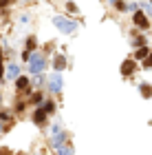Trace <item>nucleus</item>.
<instances>
[{
	"mask_svg": "<svg viewBox=\"0 0 152 155\" xmlns=\"http://www.w3.org/2000/svg\"><path fill=\"white\" fill-rule=\"evenodd\" d=\"M53 22H55V27H57L60 31H64V33H73V31L77 29V25H75L73 20H66V18H62V16H55Z\"/></svg>",
	"mask_w": 152,
	"mask_h": 155,
	"instance_id": "nucleus-1",
	"label": "nucleus"
},
{
	"mask_svg": "<svg viewBox=\"0 0 152 155\" xmlns=\"http://www.w3.org/2000/svg\"><path fill=\"white\" fill-rule=\"evenodd\" d=\"M44 64H46V62H44V55H42V53H33L29 58V71H31V73H40V71L44 69Z\"/></svg>",
	"mask_w": 152,
	"mask_h": 155,
	"instance_id": "nucleus-2",
	"label": "nucleus"
},
{
	"mask_svg": "<svg viewBox=\"0 0 152 155\" xmlns=\"http://www.w3.org/2000/svg\"><path fill=\"white\" fill-rule=\"evenodd\" d=\"M49 89L53 91V93L62 91V75H60V73H55V75H51V78H49Z\"/></svg>",
	"mask_w": 152,
	"mask_h": 155,
	"instance_id": "nucleus-3",
	"label": "nucleus"
},
{
	"mask_svg": "<svg viewBox=\"0 0 152 155\" xmlns=\"http://www.w3.org/2000/svg\"><path fill=\"white\" fill-rule=\"evenodd\" d=\"M53 133H55V137H53V146H62V142H64V133H60L57 126L53 129Z\"/></svg>",
	"mask_w": 152,
	"mask_h": 155,
	"instance_id": "nucleus-4",
	"label": "nucleus"
},
{
	"mask_svg": "<svg viewBox=\"0 0 152 155\" xmlns=\"http://www.w3.org/2000/svg\"><path fill=\"white\" fill-rule=\"evenodd\" d=\"M18 73H20V69H18V64H9L7 67V78H18Z\"/></svg>",
	"mask_w": 152,
	"mask_h": 155,
	"instance_id": "nucleus-5",
	"label": "nucleus"
},
{
	"mask_svg": "<svg viewBox=\"0 0 152 155\" xmlns=\"http://www.w3.org/2000/svg\"><path fill=\"white\" fill-rule=\"evenodd\" d=\"M132 67H134V64H132L130 60H128V62H123V67H121V73H123V75H128L130 71H132Z\"/></svg>",
	"mask_w": 152,
	"mask_h": 155,
	"instance_id": "nucleus-6",
	"label": "nucleus"
},
{
	"mask_svg": "<svg viewBox=\"0 0 152 155\" xmlns=\"http://www.w3.org/2000/svg\"><path fill=\"white\" fill-rule=\"evenodd\" d=\"M141 95H143V98H150V95H152V86L141 84Z\"/></svg>",
	"mask_w": 152,
	"mask_h": 155,
	"instance_id": "nucleus-7",
	"label": "nucleus"
},
{
	"mask_svg": "<svg viewBox=\"0 0 152 155\" xmlns=\"http://www.w3.org/2000/svg\"><path fill=\"white\" fill-rule=\"evenodd\" d=\"M64 64H66V62H64V58H62V55H57V58H55V64H53V67L60 71V69H64Z\"/></svg>",
	"mask_w": 152,
	"mask_h": 155,
	"instance_id": "nucleus-8",
	"label": "nucleus"
},
{
	"mask_svg": "<svg viewBox=\"0 0 152 155\" xmlns=\"http://www.w3.org/2000/svg\"><path fill=\"white\" fill-rule=\"evenodd\" d=\"M134 22H137V25H141V27H146V25H148L146 18H143L141 13H134Z\"/></svg>",
	"mask_w": 152,
	"mask_h": 155,
	"instance_id": "nucleus-9",
	"label": "nucleus"
},
{
	"mask_svg": "<svg viewBox=\"0 0 152 155\" xmlns=\"http://www.w3.org/2000/svg\"><path fill=\"white\" fill-rule=\"evenodd\" d=\"M44 111H38V113H35V122H44Z\"/></svg>",
	"mask_w": 152,
	"mask_h": 155,
	"instance_id": "nucleus-10",
	"label": "nucleus"
},
{
	"mask_svg": "<svg viewBox=\"0 0 152 155\" xmlns=\"http://www.w3.org/2000/svg\"><path fill=\"white\" fill-rule=\"evenodd\" d=\"M27 84H29V82H27V78H18V89H25Z\"/></svg>",
	"mask_w": 152,
	"mask_h": 155,
	"instance_id": "nucleus-11",
	"label": "nucleus"
},
{
	"mask_svg": "<svg viewBox=\"0 0 152 155\" xmlns=\"http://www.w3.org/2000/svg\"><path fill=\"white\" fill-rule=\"evenodd\" d=\"M146 55H148V49H146V47H143V49H139V51H137V58H146Z\"/></svg>",
	"mask_w": 152,
	"mask_h": 155,
	"instance_id": "nucleus-12",
	"label": "nucleus"
},
{
	"mask_svg": "<svg viewBox=\"0 0 152 155\" xmlns=\"http://www.w3.org/2000/svg\"><path fill=\"white\" fill-rule=\"evenodd\" d=\"M57 151H60V153H64V155L71 153V149H66V146H57Z\"/></svg>",
	"mask_w": 152,
	"mask_h": 155,
	"instance_id": "nucleus-13",
	"label": "nucleus"
},
{
	"mask_svg": "<svg viewBox=\"0 0 152 155\" xmlns=\"http://www.w3.org/2000/svg\"><path fill=\"white\" fill-rule=\"evenodd\" d=\"M143 67H148V69H150V67H152V55H150V58H148L146 62H143Z\"/></svg>",
	"mask_w": 152,
	"mask_h": 155,
	"instance_id": "nucleus-14",
	"label": "nucleus"
},
{
	"mask_svg": "<svg viewBox=\"0 0 152 155\" xmlns=\"http://www.w3.org/2000/svg\"><path fill=\"white\" fill-rule=\"evenodd\" d=\"M7 5V0H0V7H5Z\"/></svg>",
	"mask_w": 152,
	"mask_h": 155,
	"instance_id": "nucleus-15",
	"label": "nucleus"
},
{
	"mask_svg": "<svg viewBox=\"0 0 152 155\" xmlns=\"http://www.w3.org/2000/svg\"><path fill=\"white\" fill-rule=\"evenodd\" d=\"M110 2H117V0H110Z\"/></svg>",
	"mask_w": 152,
	"mask_h": 155,
	"instance_id": "nucleus-16",
	"label": "nucleus"
}]
</instances>
